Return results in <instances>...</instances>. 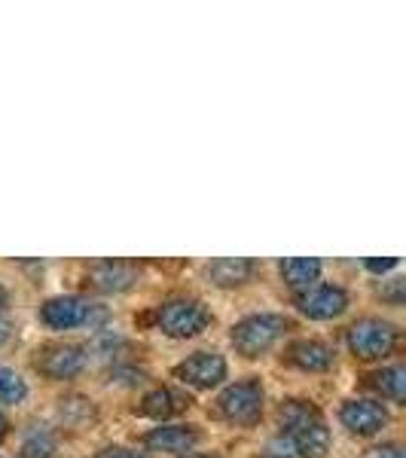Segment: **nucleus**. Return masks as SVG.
<instances>
[{
    "instance_id": "5",
    "label": "nucleus",
    "mask_w": 406,
    "mask_h": 458,
    "mask_svg": "<svg viewBox=\"0 0 406 458\" xmlns=\"http://www.w3.org/2000/svg\"><path fill=\"white\" fill-rule=\"evenodd\" d=\"M394 345H397V327L382 321V318H364V321L349 327V349L360 360L385 358V354L394 352Z\"/></svg>"
},
{
    "instance_id": "20",
    "label": "nucleus",
    "mask_w": 406,
    "mask_h": 458,
    "mask_svg": "<svg viewBox=\"0 0 406 458\" xmlns=\"http://www.w3.org/2000/svg\"><path fill=\"white\" fill-rule=\"evenodd\" d=\"M260 458H302V455L297 453V446H293V443L287 440L284 434H275V437H272V440L263 446Z\"/></svg>"
},
{
    "instance_id": "16",
    "label": "nucleus",
    "mask_w": 406,
    "mask_h": 458,
    "mask_svg": "<svg viewBox=\"0 0 406 458\" xmlns=\"http://www.w3.org/2000/svg\"><path fill=\"white\" fill-rule=\"evenodd\" d=\"M282 276L293 291H306V287L318 282L321 260H315V257H291V260H282Z\"/></svg>"
},
{
    "instance_id": "12",
    "label": "nucleus",
    "mask_w": 406,
    "mask_h": 458,
    "mask_svg": "<svg viewBox=\"0 0 406 458\" xmlns=\"http://www.w3.org/2000/svg\"><path fill=\"white\" fill-rule=\"evenodd\" d=\"M199 443L196 428L190 425H162L153 428L144 437V446L153 449V453H190Z\"/></svg>"
},
{
    "instance_id": "27",
    "label": "nucleus",
    "mask_w": 406,
    "mask_h": 458,
    "mask_svg": "<svg viewBox=\"0 0 406 458\" xmlns=\"http://www.w3.org/2000/svg\"><path fill=\"white\" fill-rule=\"evenodd\" d=\"M6 300H10V297H6V287L0 284V312H4V309H6Z\"/></svg>"
},
{
    "instance_id": "22",
    "label": "nucleus",
    "mask_w": 406,
    "mask_h": 458,
    "mask_svg": "<svg viewBox=\"0 0 406 458\" xmlns=\"http://www.w3.org/2000/svg\"><path fill=\"white\" fill-rule=\"evenodd\" d=\"M379 293H382V297H385V300L394 302V306H401V302H403V278H394L388 291H379Z\"/></svg>"
},
{
    "instance_id": "4",
    "label": "nucleus",
    "mask_w": 406,
    "mask_h": 458,
    "mask_svg": "<svg viewBox=\"0 0 406 458\" xmlns=\"http://www.w3.org/2000/svg\"><path fill=\"white\" fill-rule=\"evenodd\" d=\"M220 416L233 425H257L263 416V386L260 379H241L220 394Z\"/></svg>"
},
{
    "instance_id": "14",
    "label": "nucleus",
    "mask_w": 406,
    "mask_h": 458,
    "mask_svg": "<svg viewBox=\"0 0 406 458\" xmlns=\"http://www.w3.org/2000/svg\"><path fill=\"white\" fill-rule=\"evenodd\" d=\"M260 269L254 260L248 257H220L208 266V278L217 287H235V284H245L250 282V276Z\"/></svg>"
},
{
    "instance_id": "1",
    "label": "nucleus",
    "mask_w": 406,
    "mask_h": 458,
    "mask_svg": "<svg viewBox=\"0 0 406 458\" xmlns=\"http://www.w3.org/2000/svg\"><path fill=\"white\" fill-rule=\"evenodd\" d=\"M278 422H282V434L297 446L302 458H318L327 453L330 431L318 406L309 401H284L278 410Z\"/></svg>"
},
{
    "instance_id": "15",
    "label": "nucleus",
    "mask_w": 406,
    "mask_h": 458,
    "mask_svg": "<svg viewBox=\"0 0 406 458\" xmlns=\"http://www.w3.org/2000/svg\"><path fill=\"white\" fill-rule=\"evenodd\" d=\"M183 406H190L187 397H181L177 391L172 388H153L150 394L141 401V412L150 419H156V422H165L168 416H174V412H181Z\"/></svg>"
},
{
    "instance_id": "17",
    "label": "nucleus",
    "mask_w": 406,
    "mask_h": 458,
    "mask_svg": "<svg viewBox=\"0 0 406 458\" xmlns=\"http://www.w3.org/2000/svg\"><path fill=\"white\" fill-rule=\"evenodd\" d=\"M370 386L379 391L382 397L394 403H403V388H406V370L403 367H385V370L370 376Z\"/></svg>"
},
{
    "instance_id": "3",
    "label": "nucleus",
    "mask_w": 406,
    "mask_h": 458,
    "mask_svg": "<svg viewBox=\"0 0 406 458\" xmlns=\"http://www.w3.org/2000/svg\"><path fill=\"white\" fill-rule=\"evenodd\" d=\"M156 324L162 334L174 336V339H190L196 334H202L211 324V312L205 309V302L190 300V297H177L159 306Z\"/></svg>"
},
{
    "instance_id": "8",
    "label": "nucleus",
    "mask_w": 406,
    "mask_h": 458,
    "mask_svg": "<svg viewBox=\"0 0 406 458\" xmlns=\"http://www.w3.org/2000/svg\"><path fill=\"white\" fill-rule=\"evenodd\" d=\"M297 306L302 315L315 318V321H330L349 309V293L336 284H312L297 293Z\"/></svg>"
},
{
    "instance_id": "2",
    "label": "nucleus",
    "mask_w": 406,
    "mask_h": 458,
    "mask_svg": "<svg viewBox=\"0 0 406 458\" xmlns=\"http://www.w3.org/2000/svg\"><path fill=\"white\" fill-rule=\"evenodd\" d=\"M287 327H291V321L284 315H250L233 327V345L245 358H257V354L269 352L287 334Z\"/></svg>"
},
{
    "instance_id": "21",
    "label": "nucleus",
    "mask_w": 406,
    "mask_h": 458,
    "mask_svg": "<svg viewBox=\"0 0 406 458\" xmlns=\"http://www.w3.org/2000/svg\"><path fill=\"white\" fill-rule=\"evenodd\" d=\"M95 458H144L141 453H135V449H123V446H110V449H101Z\"/></svg>"
},
{
    "instance_id": "13",
    "label": "nucleus",
    "mask_w": 406,
    "mask_h": 458,
    "mask_svg": "<svg viewBox=\"0 0 406 458\" xmlns=\"http://www.w3.org/2000/svg\"><path fill=\"white\" fill-rule=\"evenodd\" d=\"M138 276H141V269L129 260H101L92 269V282L107 293H123L135 287Z\"/></svg>"
},
{
    "instance_id": "10",
    "label": "nucleus",
    "mask_w": 406,
    "mask_h": 458,
    "mask_svg": "<svg viewBox=\"0 0 406 458\" xmlns=\"http://www.w3.org/2000/svg\"><path fill=\"white\" fill-rule=\"evenodd\" d=\"M339 419L349 428L351 434H360V437H370V434H379L388 422V410L376 401H345L343 410H339Z\"/></svg>"
},
{
    "instance_id": "26",
    "label": "nucleus",
    "mask_w": 406,
    "mask_h": 458,
    "mask_svg": "<svg viewBox=\"0 0 406 458\" xmlns=\"http://www.w3.org/2000/svg\"><path fill=\"white\" fill-rule=\"evenodd\" d=\"M6 339H10V327H6V321L0 318V345H4Z\"/></svg>"
},
{
    "instance_id": "23",
    "label": "nucleus",
    "mask_w": 406,
    "mask_h": 458,
    "mask_svg": "<svg viewBox=\"0 0 406 458\" xmlns=\"http://www.w3.org/2000/svg\"><path fill=\"white\" fill-rule=\"evenodd\" d=\"M367 269H370V272H388V269H397V257H388V260H367Z\"/></svg>"
},
{
    "instance_id": "19",
    "label": "nucleus",
    "mask_w": 406,
    "mask_h": 458,
    "mask_svg": "<svg viewBox=\"0 0 406 458\" xmlns=\"http://www.w3.org/2000/svg\"><path fill=\"white\" fill-rule=\"evenodd\" d=\"M28 397V386L25 379L10 370V367H0V401L4 403H21Z\"/></svg>"
},
{
    "instance_id": "24",
    "label": "nucleus",
    "mask_w": 406,
    "mask_h": 458,
    "mask_svg": "<svg viewBox=\"0 0 406 458\" xmlns=\"http://www.w3.org/2000/svg\"><path fill=\"white\" fill-rule=\"evenodd\" d=\"M373 458H403V453H401V446H397V443H388V446L376 449Z\"/></svg>"
},
{
    "instance_id": "25",
    "label": "nucleus",
    "mask_w": 406,
    "mask_h": 458,
    "mask_svg": "<svg viewBox=\"0 0 406 458\" xmlns=\"http://www.w3.org/2000/svg\"><path fill=\"white\" fill-rule=\"evenodd\" d=\"M6 434H10V422H6V416L0 412V443L6 440Z\"/></svg>"
},
{
    "instance_id": "6",
    "label": "nucleus",
    "mask_w": 406,
    "mask_h": 458,
    "mask_svg": "<svg viewBox=\"0 0 406 458\" xmlns=\"http://www.w3.org/2000/svg\"><path fill=\"white\" fill-rule=\"evenodd\" d=\"M40 318H43V324L53 330H71V327H80V324L92 327L95 321L105 318V312L83 297H53L49 302H43Z\"/></svg>"
},
{
    "instance_id": "7",
    "label": "nucleus",
    "mask_w": 406,
    "mask_h": 458,
    "mask_svg": "<svg viewBox=\"0 0 406 458\" xmlns=\"http://www.w3.org/2000/svg\"><path fill=\"white\" fill-rule=\"evenodd\" d=\"M174 376L190 388H214L226 379V360L217 352H196L174 367Z\"/></svg>"
},
{
    "instance_id": "18",
    "label": "nucleus",
    "mask_w": 406,
    "mask_h": 458,
    "mask_svg": "<svg viewBox=\"0 0 406 458\" xmlns=\"http://www.w3.org/2000/svg\"><path fill=\"white\" fill-rule=\"evenodd\" d=\"M21 455L25 458H53L55 455V437L49 428H31V431L21 437Z\"/></svg>"
},
{
    "instance_id": "28",
    "label": "nucleus",
    "mask_w": 406,
    "mask_h": 458,
    "mask_svg": "<svg viewBox=\"0 0 406 458\" xmlns=\"http://www.w3.org/2000/svg\"><path fill=\"white\" fill-rule=\"evenodd\" d=\"M183 458H217V455H183Z\"/></svg>"
},
{
    "instance_id": "9",
    "label": "nucleus",
    "mask_w": 406,
    "mask_h": 458,
    "mask_svg": "<svg viewBox=\"0 0 406 458\" xmlns=\"http://www.w3.org/2000/svg\"><path fill=\"white\" fill-rule=\"evenodd\" d=\"M89 354L80 345H47L43 352H37V370L49 379H73L86 370Z\"/></svg>"
},
{
    "instance_id": "11",
    "label": "nucleus",
    "mask_w": 406,
    "mask_h": 458,
    "mask_svg": "<svg viewBox=\"0 0 406 458\" xmlns=\"http://www.w3.org/2000/svg\"><path fill=\"white\" fill-rule=\"evenodd\" d=\"M287 364L300 367L306 373H324L334 367V349L330 345L318 343V339H300L287 349Z\"/></svg>"
}]
</instances>
